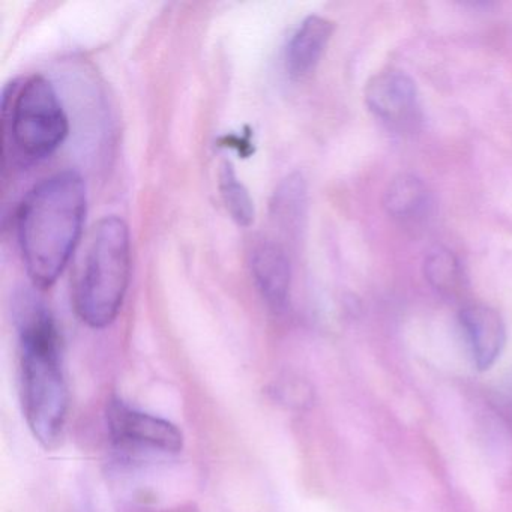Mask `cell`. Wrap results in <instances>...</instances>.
Here are the masks:
<instances>
[{
    "label": "cell",
    "mask_w": 512,
    "mask_h": 512,
    "mask_svg": "<svg viewBox=\"0 0 512 512\" xmlns=\"http://www.w3.org/2000/svg\"><path fill=\"white\" fill-rule=\"evenodd\" d=\"M86 217V188L79 173H56L35 185L17 214V236L35 287L49 289L70 262Z\"/></svg>",
    "instance_id": "cell-2"
},
{
    "label": "cell",
    "mask_w": 512,
    "mask_h": 512,
    "mask_svg": "<svg viewBox=\"0 0 512 512\" xmlns=\"http://www.w3.org/2000/svg\"><path fill=\"white\" fill-rule=\"evenodd\" d=\"M250 268L263 301L274 311L284 310L289 301L292 268L283 245L272 239L257 242L251 250Z\"/></svg>",
    "instance_id": "cell-6"
},
{
    "label": "cell",
    "mask_w": 512,
    "mask_h": 512,
    "mask_svg": "<svg viewBox=\"0 0 512 512\" xmlns=\"http://www.w3.org/2000/svg\"><path fill=\"white\" fill-rule=\"evenodd\" d=\"M497 397H499V403L502 404L503 409L512 413V371L500 383L499 389H497Z\"/></svg>",
    "instance_id": "cell-14"
},
{
    "label": "cell",
    "mask_w": 512,
    "mask_h": 512,
    "mask_svg": "<svg viewBox=\"0 0 512 512\" xmlns=\"http://www.w3.org/2000/svg\"><path fill=\"white\" fill-rule=\"evenodd\" d=\"M335 23L320 16H308L290 38L286 49V70L292 80H304L314 73L332 34Z\"/></svg>",
    "instance_id": "cell-9"
},
{
    "label": "cell",
    "mask_w": 512,
    "mask_h": 512,
    "mask_svg": "<svg viewBox=\"0 0 512 512\" xmlns=\"http://www.w3.org/2000/svg\"><path fill=\"white\" fill-rule=\"evenodd\" d=\"M427 187L415 175H398L389 182L383 196V206L388 215L401 223H413L425 214L428 208Z\"/></svg>",
    "instance_id": "cell-10"
},
{
    "label": "cell",
    "mask_w": 512,
    "mask_h": 512,
    "mask_svg": "<svg viewBox=\"0 0 512 512\" xmlns=\"http://www.w3.org/2000/svg\"><path fill=\"white\" fill-rule=\"evenodd\" d=\"M106 424L122 448L161 454H178L184 448V434L173 422L136 409L119 397L107 401Z\"/></svg>",
    "instance_id": "cell-5"
},
{
    "label": "cell",
    "mask_w": 512,
    "mask_h": 512,
    "mask_svg": "<svg viewBox=\"0 0 512 512\" xmlns=\"http://www.w3.org/2000/svg\"><path fill=\"white\" fill-rule=\"evenodd\" d=\"M305 199H307V190H305L302 176H289L274 193L271 205L272 217L286 229L298 226L304 215Z\"/></svg>",
    "instance_id": "cell-13"
},
{
    "label": "cell",
    "mask_w": 512,
    "mask_h": 512,
    "mask_svg": "<svg viewBox=\"0 0 512 512\" xmlns=\"http://www.w3.org/2000/svg\"><path fill=\"white\" fill-rule=\"evenodd\" d=\"M16 322L23 416L35 439L52 448L64 433L70 409L61 332L49 308L29 293L17 302Z\"/></svg>",
    "instance_id": "cell-1"
},
{
    "label": "cell",
    "mask_w": 512,
    "mask_h": 512,
    "mask_svg": "<svg viewBox=\"0 0 512 512\" xmlns=\"http://www.w3.org/2000/svg\"><path fill=\"white\" fill-rule=\"evenodd\" d=\"M218 188H220L221 199L229 212L232 220L238 226L250 227L256 215L254 202L251 199L250 191L239 181L235 167L229 161H224L218 173Z\"/></svg>",
    "instance_id": "cell-12"
},
{
    "label": "cell",
    "mask_w": 512,
    "mask_h": 512,
    "mask_svg": "<svg viewBox=\"0 0 512 512\" xmlns=\"http://www.w3.org/2000/svg\"><path fill=\"white\" fill-rule=\"evenodd\" d=\"M68 118L58 92L43 76L14 82L2 100V155L28 167L55 154L68 136Z\"/></svg>",
    "instance_id": "cell-4"
},
{
    "label": "cell",
    "mask_w": 512,
    "mask_h": 512,
    "mask_svg": "<svg viewBox=\"0 0 512 512\" xmlns=\"http://www.w3.org/2000/svg\"><path fill=\"white\" fill-rule=\"evenodd\" d=\"M365 104L383 121H406L416 107L415 83L400 71L377 74L365 86Z\"/></svg>",
    "instance_id": "cell-8"
},
{
    "label": "cell",
    "mask_w": 512,
    "mask_h": 512,
    "mask_svg": "<svg viewBox=\"0 0 512 512\" xmlns=\"http://www.w3.org/2000/svg\"><path fill=\"white\" fill-rule=\"evenodd\" d=\"M424 275L430 286L445 296L460 295L466 283L460 260L445 247H434L428 251L424 260Z\"/></svg>",
    "instance_id": "cell-11"
},
{
    "label": "cell",
    "mask_w": 512,
    "mask_h": 512,
    "mask_svg": "<svg viewBox=\"0 0 512 512\" xmlns=\"http://www.w3.org/2000/svg\"><path fill=\"white\" fill-rule=\"evenodd\" d=\"M131 278V238L127 223L106 217L94 227L74 281L73 304L83 323L107 328L121 313Z\"/></svg>",
    "instance_id": "cell-3"
},
{
    "label": "cell",
    "mask_w": 512,
    "mask_h": 512,
    "mask_svg": "<svg viewBox=\"0 0 512 512\" xmlns=\"http://www.w3.org/2000/svg\"><path fill=\"white\" fill-rule=\"evenodd\" d=\"M460 323L476 368L490 370L505 349L506 328L502 316L487 305L472 304L460 311Z\"/></svg>",
    "instance_id": "cell-7"
}]
</instances>
